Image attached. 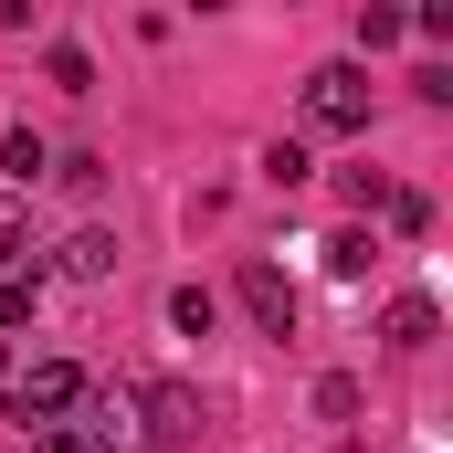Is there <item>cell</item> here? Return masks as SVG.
I'll use <instances>...</instances> for the list:
<instances>
[{
    "instance_id": "1",
    "label": "cell",
    "mask_w": 453,
    "mask_h": 453,
    "mask_svg": "<svg viewBox=\"0 0 453 453\" xmlns=\"http://www.w3.org/2000/svg\"><path fill=\"white\" fill-rule=\"evenodd\" d=\"M127 411H137V443H148V453L201 443V390H190V380H137Z\"/></svg>"
},
{
    "instance_id": "2",
    "label": "cell",
    "mask_w": 453,
    "mask_h": 453,
    "mask_svg": "<svg viewBox=\"0 0 453 453\" xmlns=\"http://www.w3.org/2000/svg\"><path fill=\"white\" fill-rule=\"evenodd\" d=\"M74 411H85V369H74V358H32V369L11 380V422H21V433L74 422Z\"/></svg>"
},
{
    "instance_id": "3",
    "label": "cell",
    "mask_w": 453,
    "mask_h": 453,
    "mask_svg": "<svg viewBox=\"0 0 453 453\" xmlns=\"http://www.w3.org/2000/svg\"><path fill=\"white\" fill-rule=\"evenodd\" d=\"M306 127L317 137H369V64H317L306 74Z\"/></svg>"
},
{
    "instance_id": "4",
    "label": "cell",
    "mask_w": 453,
    "mask_h": 453,
    "mask_svg": "<svg viewBox=\"0 0 453 453\" xmlns=\"http://www.w3.org/2000/svg\"><path fill=\"white\" fill-rule=\"evenodd\" d=\"M232 285H242V317H253L264 338H296V274H285V264H264V253H253Z\"/></svg>"
},
{
    "instance_id": "5",
    "label": "cell",
    "mask_w": 453,
    "mask_h": 453,
    "mask_svg": "<svg viewBox=\"0 0 453 453\" xmlns=\"http://www.w3.org/2000/svg\"><path fill=\"white\" fill-rule=\"evenodd\" d=\"M53 274H64V285H106L116 274V232H64V242H53Z\"/></svg>"
},
{
    "instance_id": "6",
    "label": "cell",
    "mask_w": 453,
    "mask_h": 453,
    "mask_svg": "<svg viewBox=\"0 0 453 453\" xmlns=\"http://www.w3.org/2000/svg\"><path fill=\"white\" fill-rule=\"evenodd\" d=\"M433 338H443V306H433V296H390V317H380V348H401V358H422Z\"/></svg>"
},
{
    "instance_id": "7",
    "label": "cell",
    "mask_w": 453,
    "mask_h": 453,
    "mask_svg": "<svg viewBox=\"0 0 453 453\" xmlns=\"http://www.w3.org/2000/svg\"><path fill=\"white\" fill-rule=\"evenodd\" d=\"M74 433H85V453H148V443H137V411H127V401H96V390H85Z\"/></svg>"
},
{
    "instance_id": "8",
    "label": "cell",
    "mask_w": 453,
    "mask_h": 453,
    "mask_svg": "<svg viewBox=\"0 0 453 453\" xmlns=\"http://www.w3.org/2000/svg\"><path fill=\"white\" fill-rule=\"evenodd\" d=\"M0 180H11V190H32V180H53V148H42L32 127H11V137H0Z\"/></svg>"
},
{
    "instance_id": "9",
    "label": "cell",
    "mask_w": 453,
    "mask_h": 453,
    "mask_svg": "<svg viewBox=\"0 0 453 453\" xmlns=\"http://www.w3.org/2000/svg\"><path fill=\"white\" fill-rule=\"evenodd\" d=\"M169 327H180V338H211V327H222V296H211V285H180V296H169Z\"/></svg>"
},
{
    "instance_id": "10",
    "label": "cell",
    "mask_w": 453,
    "mask_h": 453,
    "mask_svg": "<svg viewBox=\"0 0 453 453\" xmlns=\"http://www.w3.org/2000/svg\"><path fill=\"white\" fill-rule=\"evenodd\" d=\"M317 253H327V274H338V285H358V274H369V253H380V242H369V232L348 222V232H327V242H317Z\"/></svg>"
},
{
    "instance_id": "11",
    "label": "cell",
    "mask_w": 453,
    "mask_h": 453,
    "mask_svg": "<svg viewBox=\"0 0 453 453\" xmlns=\"http://www.w3.org/2000/svg\"><path fill=\"white\" fill-rule=\"evenodd\" d=\"M411 32V11H390V0H358V53H390Z\"/></svg>"
},
{
    "instance_id": "12",
    "label": "cell",
    "mask_w": 453,
    "mask_h": 453,
    "mask_svg": "<svg viewBox=\"0 0 453 453\" xmlns=\"http://www.w3.org/2000/svg\"><path fill=\"white\" fill-rule=\"evenodd\" d=\"M42 74H53L64 96H96V53H85V42H53V53H42Z\"/></svg>"
},
{
    "instance_id": "13",
    "label": "cell",
    "mask_w": 453,
    "mask_h": 453,
    "mask_svg": "<svg viewBox=\"0 0 453 453\" xmlns=\"http://www.w3.org/2000/svg\"><path fill=\"white\" fill-rule=\"evenodd\" d=\"M32 306H42V274H0V338H21Z\"/></svg>"
},
{
    "instance_id": "14",
    "label": "cell",
    "mask_w": 453,
    "mask_h": 453,
    "mask_svg": "<svg viewBox=\"0 0 453 453\" xmlns=\"http://www.w3.org/2000/svg\"><path fill=\"white\" fill-rule=\"evenodd\" d=\"M0 274H42V264H32V222H21V201H0Z\"/></svg>"
},
{
    "instance_id": "15",
    "label": "cell",
    "mask_w": 453,
    "mask_h": 453,
    "mask_svg": "<svg viewBox=\"0 0 453 453\" xmlns=\"http://www.w3.org/2000/svg\"><path fill=\"white\" fill-rule=\"evenodd\" d=\"M317 422H358V380H348V369H327V380H317Z\"/></svg>"
},
{
    "instance_id": "16",
    "label": "cell",
    "mask_w": 453,
    "mask_h": 453,
    "mask_svg": "<svg viewBox=\"0 0 453 453\" xmlns=\"http://www.w3.org/2000/svg\"><path fill=\"white\" fill-rule=\"evenodd\" d=\"M264 180H274V190H296V180H317V158H306L296 137H274V148H264Z\"/></svg>"
},
{
    "instance_id": "17",
    "label": "cell",
    "mask_w": 453,
    "mask_h": 453,
    "mask_svg": "<svg viewBox=\"0 0 453 453\" xmlns=\"http://www.w3.org/2000/svg\"><path fill=\"white\" fill-rule=\"evenodd\" d=\"M338 190H348V211H390V180L380 169H338Z\"/></svg>"
},
{
    "instance_id": "18",
    "label": "cell",
    "mask_w": 453,
    "mask_h": 453,
    "mask_svg": "<svg viewBox=\"0 0 453 453\" xmlns=\"http://www.w3.org/2000/svg\"><path fill=\"white\" fill-rule=\"evenodd\" d=\"M390 232H433V201L422 190H390Z\"/></svg>"
},
{
    "instance_id": "19",
    "label": "cell",
    "mask_w": 453,
    "mask_h": 453,
    "mask_svg": "<svg viewBox=\"0 0 453 453\" xmlns=\"http://www.w3.org/2000/svg\"><path fill=\"white\" fill-rule=\"evenodd\" d=\"M32 453H85V433H74V422H42V433H32Z\"/></svg>"
}]
</instances>
